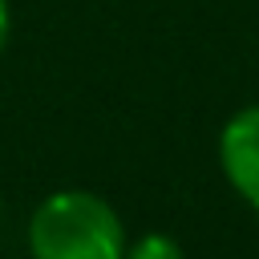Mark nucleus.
Here are the masks:
<instances>
[{
  "mask_svg": "<svg viewBox=\"0 0 259 259\" xmlns=\"http://www.w3.org/2000/svg\"><path fill=\"white\" fill-rule=\"evenodd\" d=\"M32 259H125L117 210L89 190L49 194L28 223Z\"/></svg>",
  "mask_w": 259,
  "mask_h": 259,
  "instance_id": "1",
  "label": "nucleus"
},
{
  "mask_svg": "<svg viewBox=\"0 0 259 259\" xmlns=\"http://www.w3.org/2000/svg\"><path fill=\"white\" fill-rule=\"evenodd\" d=\"M219 158L231 186L259 210V105L239 109L219 138Z\"/></svg>",
  "mask_w": 259,
  "mask_h": 259,
  "instance_id": "2",
  "label": "nucleus"
},
{
  "mask_svg": "<svg viewBox=\"0 0 259 259\" xmlns=\"http://www.w3.org/2000/svg\"><path fill=\"white\" fill-rule=\"evenodd\" d=\"M125 259H182V247L170 239V235H142L130 251H125Z\"/></svg>",
  "mask_w": 259,
  "mask_h": 259,
  "instance_id": "3",
  "label": "nucleus"
},
{
  "mask_svg": "<svg viewBox=\"0 0 259 259\" xmlns=\"http://www.w3.org/2000/svg\"><path fill=\"white\" fill-rule=\"evenodd\" d=\"M8 45V0H0V53Z\"/></svg>",
  "mask_w": 259,
  "mask_h": 259,
  "instance_id": "4",
  "label": "nucleus"
},
{
  "mask_svg": "<svg viewBox=\"0 0 259 259\" xmlns=\"http://www.w3.org/2000/svg\"><path fill=\"white\" fill-rule=\"evenodd\" d=\"M0 219H4V202H0Z\"/></svg>",
  "mask_w": 259,
  "mask_h": 259,
  "instance_id": "5",
  "label": "nucleus"
}]
</instances>
